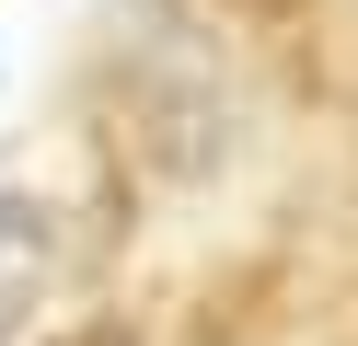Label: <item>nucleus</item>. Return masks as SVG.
Here are the masks:
<instances>
[{
	"label": "nucleus",
	"mask_w": 358,
	"mask_h": 346,
	"mask_svg": "<svg viewBox=\"0 0 358 346\" xmlns=\"http://www.w3.org/2000/svg\"><path fill=\"white\" fill-rule=\"evenodd\" d=\"M58 243H70V231H58V208H47V196H0V346L47 312L58 266H70Z\"/></svg>",
	"instance_id": "obj_1"
},
{
	"label": "nucleus",
	"mask_w": 358,
	"mask_h": 346,
	"mask_svg": "<svg viewBox=\"0 0 358 346\" xmlns=\"http://www.w3.org/2000/svg\"><path fill=\"white\" fill-rule=\"evenodd\" d=\"M47 346H139V335H127L116 312H93V323H70V335H47Z\"/></svg>",
	"instance_id": "obj_2"
},
{
	"label": "nucleus",
	"mask_w": 358,
	"mask_h": 346,
	"mask_svg": "<svg viewBox=\"0 0 358 346\" xmlns=\"http://www.w3.org/2000/svg\"><path fill=\"white\" fill-rule=\"evenodd\" d=\"M231 12H301V0H231Z\"/></svg>",
	"instance_id": "obj_3"
}]
</instances>
